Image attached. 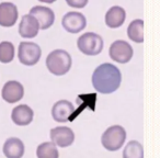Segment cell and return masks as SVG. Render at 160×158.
I'll return each mask as SVG.
<instances>
[{"label":"cell","instance_id":"52a82bcc","mask_svg":"<svg viewBox=\"0 0 160 158\" xmlns=\"http://www.w3.org/2000/svg\"><path fill=\"white\" fill-rule=\"evenodd\" d=\"M86 24H87V20L81 12H68L62 19V25L69 33H79L85 29Z\"/></svg>","mask_w":160,"mask_h":158},{"label":"cell","instance_id":"9c48e42d","mask_svg":"<svg viewBox=\"0 0 160 158\" xmlns=\"http://www.w3.org/2000/svg\"><path fill=\"white\" fill-rule=\"evenodd\" d=\"M24 96V88L22 84L16 80H10L5 84L1 90V97L8 103H17Z\"/></svg>","mask_w":160,"mask_h":158},{"label":"cell","instance_id":"ba28073f","mask_svg":"<svg viewBox=\"0 0 160 158\" xmlns=\"http://www.w3.org/2000/svg\"><path fill=\"white\" fill-rule=\"evenodd\" d=\"M51 140L59 147H68L75 140V133L70 127L57 126L51 130Z\"/></svg>","mask_w":160,"mask_h":158},{"label":"cell","instance_id":"8992f818","mask_svg":"<svg viewBox=\"0 0 160 158\" xmlns=\"http://www.w3.org/2000/svg\"><path fill=\"white\" fill-rule=\"evenodd\" d=\"M110 57L120 64H126L133 57V48L127 42L118 40L113 42L109 49Z\"/></svg>","mask_w":160,"mask_h":158},{"label":"cell","instance_id":"d6986e66","mask_svg":"<svg viewBox=\"0 0 160 158\" xmlns=\"http://www.w3.org/2000/svg\"><path fill=\"white\" fill-rule=\"evenodd\" d=\"M123 158H144L142 145L137 140H131L123 150Z\"/></svg>","mask_w":160,"mask_h":158},{"label":"cell","instance_id":"277c9868","mask_svg":"<svg viewBox=\"0 0 160 158\" xmlns=\"http://www.w3.org/2000/svg\"><path fill=\"white\" fill-rule=\"evenodd\" d=\"M77 46L79 51L85 55L94 56L102 52L103 40L99 34L93 32H87L79 36L77 41Z\"/></svg>","mask_w":160,"mask_h":158},{"label":"cell","instance_id":"ac0fdd59","mask_svg":"<svg viewBox=\"0 0 160 158\" xmlns=\"http://www.w3.org/2000/svg\"><path fill=\"white\" fill-rule=\"evenodd\" d=\"M38 158H58V149L53 142H45L38 146L36 149Z\"/></svg>","mask_w":160,"mask_h":158},{"label":"cell","instance_id":"6da1fadb","mask_svg":"<svg viewBox=\"0 0 160 158\" xmlns=\"http://www.w3.org/2000/svg\"><path fill=\"white\" fill-rule=\"evenodd\" d=\"M122 81V74L120 69L113 64L105 63L96 68L92 75L93 88L100 94H109L120 88Z\"/></svg>","mask_w":160,"mask_h":158},{"label":"cell","instance_id":"8fae6325","mask_svg":"<svg viewBox=\"0 0 160 158\" xmlns=\"http://www.w3.org/2000/svg\"><path fill=\"white\" fill-rule=\"evenodd\" d=\"M30 14L38 20V24H40V29L42 30H46L51 28L53 25L54 21H55V14H54L53 10L47 7H44V6L33 7L30 11Z\"/></svg>","mask_w":160,"mask_h":158},{"label":"cell","instance_id":"5bb4252c","mask_svg":"<svg viewBox=\"0 0 160 158\" xmlns=\"http://www.w3.org/2000/svg\"><path fill=\"white\" fill-rule=\"evenodd\" d=\"M33 110L27 104H20L13 108L11 113V119L14 124L19 126L29 125L33 121Z\"/></svg>","mask_w":160,"mask_h":158},{"label":"cell","instance_id":"e0dca14e","mask_svg":"<svg viewBox=\"0 0 160 158\" xmlns=\"http://www.w3.org/2000/svg\"><path fill=\"white\" fill-rule=\"evenodd\" d=\"M127 35L136 43L144 42V21L140 19L132 21L127 28Z\"/></svg>","mask_w":160,"mask_h":158},{"label":"cell","instance_id":"7c38bea8","mask_svg":"<svg viewBox=\"0 0 160 158\" xmlns=\"http://www.w3.org/2000/svg\"><path fill=\"white\" fill-rule=\"evenodd\" d=\"M40 31V24L38 20L31 14H25L22 17L19 25V34L24 38H33L38 35Z\"/></svg>","mask_w":160,"mask_h":158},{"label":"cell","instance_id":"2e32d148","mask_svg":"<svg viewBox=\"0 0 160 158\" xmlns=\"http://www.w3.org/2000/svg\"><path fill=\"white\" fill-rule=\"evenodd\" d=\"M126 19V12L120 6H113L105 13V24L111 29L120 28Z\"/></svg>","mask_w":160,"mask_h":158},{"label":"cell","instance_id":"3957f363","mask_svg":"<svg viewBox=\"0 0 160 158\" xmlns=\"http://www.w3.org/2000/svg\"><path fill=\"white\" fill-rule=\"evenodd\" d=\"M126 140V131L121 125H113L110 126L102 134L101 143L103 147L110 151L118 150L124 145Z\"/></svg>","mask_w":160,"mask_h":158},{"label":"cell","instance_id":"7402d4cb","mask_svg":"<svg viewBox=\"0 0 160 158\" xmlns=\"http://www.w3.org/2000/svg\"><path fill=\"white\" fill-rule=\"evenodd\" d=\"M38 1H41V3H55L56 0H38Z\"/></svg>","mask_w":160,"mask_h":158},{"label":"cell","instance_id":"5b68a950","mask_svg":"<svg viewBox=\"0 0 160 158\" xmlns=\"http://www.w3.org/2000/svg\"><path fill=\"white\" fill-rule=\"evenodd\" d=\"M42 51L38 44L33 42H21L19 45L18 57L21 64L33 66L40 60Z\"/></svg>","mask_w":160,"mask_h":158},{"label":"cell","instance_id":"44dd1931","mask_svg":"<svg viewBox=\"0 0 160 158\" xmlns=\"http://www.w3.org/2000/svg\"><path fill=\"white\" fill-rule=\"evenodd\" d=\"M66 3L70 7L79 9V8H83L87 6L88 0H66Z\"/></svg>","mask_w":160,"mask_h":158},{"label":"cell","instance_id":"7a4b0ae2","mask_svg":"<svg viewBox=\"0 0 160 158\" xmlns=\"http://www.w3.org/2000/svg\"><path fill=\"white\" fill-rule=\"evenodd\" d=\"M46 67L53 75L62 76L71 67V57L64 49H55L46 57Z\"/></svg>","mask_w":160,"mask_h":158},{"label":"cell","instance_id":"ffe728a7","mask_svg":"<svg viewBox=\"0 0 160 158\" xmlns=\"http://www.w3.org/2000/svg\"><path fill=\"white\" fill-rule=\"evenodd\" d=\"M14 58V46L11 42H5L0 43V62L3 64L12 62Z\"/></svg>","mask_w":160,"mask_h":158},{"label":"cell","instance_id":"4fadbf2b","mask_svg":"<svg viewBox=\"0 0 160 158\" xmlns=\"http://www.w3.org/2000/svg\"><path fill=\"white\" fill-rule=\"evenodd\" d=\"M18 20V9L12 3H0V25L10 28L16 24Z\"/></svg>","mask_w":160,"mask_h":158},{"label":"cell","instance_id":"30bf717a","mask_svg":"<svg viewBox=\"0 0 160 158\" xmlns=\"http://www.w3.org/2000/svg\"><path fill=\"white\" fill-rule=\"evenodd\" d=\"M73 105L67 100H59L53 105L52 116L58 123H65L69 120H72Z\"/></svg>","mask_w":160,"mask_h":158},{"label":"cell","instance_id":"9a60e30c","mask_svg":"<svg viewBox=\"0 0 160 158\" xmlns=\"http://www.w3.org/2000/svg\"><path fill=\"white\" fill-rule=\"evenodd\" d=\"M2 150L7 158H22L24 155V144L20 138L10 137L5 142Z\"/></svg>","mask_w":160,"mask_h":158}]
</instances>
